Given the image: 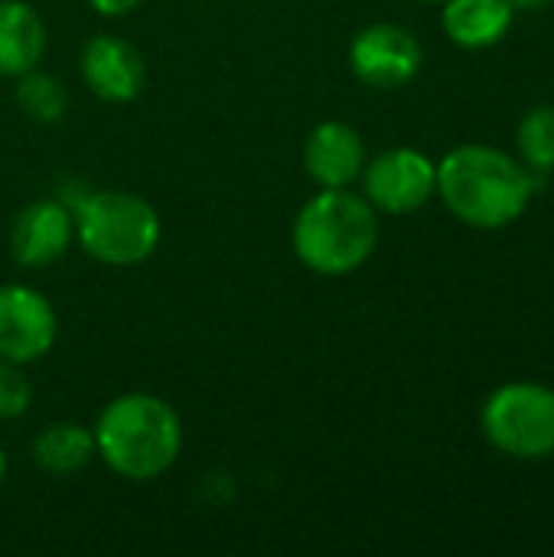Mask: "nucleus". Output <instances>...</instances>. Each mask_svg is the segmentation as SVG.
Here are the masks:
<instances>
[{"label":"nucleus","instance_id":"nucleus-6","mask_svg":"<svg viewBox=\"0 0 554 557\" xmlns=\"http://www.w3.org/2000/svg\"><path fill=\"white\" fill-rule=\"evenodd\" d=\"M438 189V163L411 147H395L362 166V196L376 212L408 215L431 202Z\"/></svg>","mask_w":554,"mask_h":557},{"label":"nucleus","instance_id":"nucleus-9","mask_svg":"<svg viewBox=\"0 0 554 557\" xmlns=\"http://www.w3.org/2000/svg\"><path fill=\"white\" fill-rule=\"evenodd\" d=\"M75 238V215L59 199L23 206L10 225V251L20 268H46L59 261Z\"/></svg>","mask_w":554,"mask_h":557},{"label":"nucleus","instance_id":"nucleus-10","mask_svg":"<svg viewBox=\"0 0 554 557\" xmlns=\"http://www.w3.org/2000/svg\"><path fill=\"white\" fill-rule=\"evenodd\" d=\"M144 59L121 36H95L82 49V78L95 98L111 104H127L144 88Z\"/></svg>","mask_w":554,"mask_h":557},{"label":"nucleus","instance_id":"nucleus-5","mask_svg":"<svg viewBox=\"0 0 554 557\" xmlns=\"http://www.w3.org/2000/svg\"><path fill=\"white\" fill-rule=\"evenodd\" d=\"M487 441L516 460H545L554 454V388L509 382L496 388L480 411Z\"/></svg>","mask_w":554,"mask_h":557},{"label":"nucleus","instance_id":"nucleus-20","mask_svg":"<svg viewBox=\"0 0 554 557\" xmlns=\"http://www.w3.org/2000/svg\"><path fill=\"white\" fill-rule=\"evenodd\" d=\"M3 476H7V457H3V450H0V486H3Z\"/></svg>","mask_w":554,"mask_h":557},{"label":"nucleus","instance_id":"nucleus-13","mask_svg":"<svg viewBox=\"0 0 554 557\" xmlns=\"http://www.w3.org/2000/svg\"><path fill=\"white\" fill-rule=\"evenodd\" d=\"M46 26L26 0H0V75L16 78L39 65Z\"/></svg>","mask_w":554,"mask_h":557},{"label":"nucleus","instance_id":"nucleus-14","mask_svg":"<svg viewBox=\"0 0 554 557\" xmlns=\"http://www.w3.org/2000/svg\"><path fill=\"white\" fill-rule=\"evenodd\" d=\"M98 457L95 450V434L82 424L59 421L49 424L36 434L33 441V460L42 473L49 476H75L82 473L91 460Z\"/></svg>","mask_w":554,"mask_h":557},{"label":"nucleus","instance_id":"nucleus-4","mask_svg":"<svg viewBox=\"0 0 554 557\" xmlns=\"http://www.w3.org/2000/svg\"><path fill=\"white\" fill-rule=\"evenodd\" d=\"M75 238L82 248L111 268H131L147 261L160 245V215L157 209L121 189L88 193L75 209Z\"/></svg>","mask_w":554,"mask_h":557},{"label":"nucleus","instance_id":"nucleus-16","mask_svg":"<svg viewBox=\"0 0 554 557\" xmlns=\"http://www.w3.org/2000/svg\"><path fill=\"white\" fill-rule=\"evenodd\" d=\"M516 147L519 160L535 173H552L554 170V104H535L522 114L519 131H516Z\"/></svg>","mask_w":554,"mask_h":557},{"label":"nucleus","instance_id":"nucleus-3","mask_svg":"<svg viewBox=\"0 0 554 557\" xmlns=\"http://www.w3.org/2000/svg\"><path fill=\"white\" fill-rule=\"evenodd\" d=\"M291 242L304 268L323 277H346L372 258L379 245V212L366 196L349 193V186L323 189L297 212Z\"/></svg>","mask_w":554,"mask_h":557},{"label":"nucleus","instance_id":"nucleus-11","mask_svg":"<svg viewBox=\"0 0 554 557\" xmlns=\"http://www.w3.org/2000/svg\"><path fill=\"white\" fill-rule=\"evenodd\" d=\"M366 144L356 127L343 121L317 124L304 140V170L320 189H346L362 176Z\"/></svg>","mask_w":554,"mask_h":557},{"label":"nucleus","instance_id":"nucleus-7","mask_svg":"<svg viewBox=\"0 0 554 557\" xmlns=\"http://www.w3.org/2000/svg\"><path fill=\"white\" fill-rule=\"evenodd\" d=\"M424 62L421 42L411 29L398 23H372L359 29L349 42V69L353 75L379 91H392L408 85Z\"/></svg>","mask_w":554,"mask_h":557},{"label":"nucleus","instance_id":"nucleus-19","mask_svg":"<svg viewBox=\"0 0 554 557\" xmlns=\"http://www.w3.org/2000/svg\"><path fill=\"white\" fill-rule=\"evenodd\" d=\"M516 10H532V7H545L549 0H509Z\"/></svg>","mask_w":554,"mask_h":557},{"label":"nucleus","instance_id":"nucleus-18","mask_svg":"<svg viewBox=\"0 0 554 557\" xmlns=\"http://www.w3.org/2000/svg\"><path fill=\"white\" fill-rule=\"evenodd\" d=\"M91 10H98L101 16H127L131 10L140 7V0H88Z\"/></svg>","mask_w":554,"mask_h":557},{"label":"nucleus","instance_id":"nucleus-17","mask_svg":"<svg viewBox=\"0 0 554 557\" xmlns=\"http://www.w3.org/2000/svg\"><path fill=\"white\" fill-rule=\"evenodd\" d=\"M33 385L16 362L0 359V421H16L29 411Z\"/></svg>","mask_w":554,"mask_h":557},{"label":"nucleus","instance_id":"nucleus-12","mask_svg":"<svg viewBox=\"0 0 554 557\" xmlns=\"http://www.w3.org/2000/svg\"><path fill=\"white\" fill-rule=\"evenodd\" d=\"M513 16L509 0H444L441 26L460 49H490L509 33Z\"/></svg>","mask_w":554,"mask_h":557},{"label":"nucleus","instance_id":"nucleus-21","mask_svg":"<svg viewBox=\"0 0 554 557\" xmlns=\"http://www.w3.org/2000/svg\"><path fill=\"white\" fill-rule=\"evenodd\" d=\"M418 3H444V0H418Z\"/></svg>","mask_w":554,"mask_h":557},{"label":"nucleus","instance_id":"nucleus-1","mask_svg":"<svg viewBox=\"0 0 554 557\" xmlns=\"http://www.w3.org/2000/svg\"><path fill=\"white\" fill-rule=\"evenodd\" d=\"M441 202L470 228H506L529 209L535 196V173L500 147L464 144L438 163Z\"/></svg>","mask_w":554,"mask_h":557},{"label":"nucleus","instance_id":"nucleus-2","mask_svg":"<svg viewBox=\"0 0 554 557\" xmlns=\"http://www.w3.org/2000/svg\"><path fill=\"white\" fill-rule=\"evenodd\" d=\"M91 434L108 470L134 483L163 476L183 450L180 414L147 392H127L108 401Z\"/></svg>","mask_w":554,"mask_h":557},{"label":"nucleus","instance_id":"nucleus-15","mask_svg":"<svg viewBox=\"0 0 554 557\" xmlns=\"http://www.w3.org/2000/svg\"><path fill=\"white\" fill-rule=\"evenodd\" d=\"M16 108L29 121L56 124V121H62V114L69 108L65 85L56 75H46L39 69H29L23 75H16Z\"/></svg>","mask_w":554,"mask_h":557},{"label":"nucleus","instance_id":"nucleus-8","mask_svg":"<svg viewBox=\"0 0 554 557\" xmlns=\"http://www.w3.org/2000/svg\"><path fill=\"white\" fill-rule=\"evenodd\" d=\"M59 333L52 304L26 284L0 287V359L26 366L42 359Z\"/></svg>","mask_w":554,"mask_h":557}]
</instances>
